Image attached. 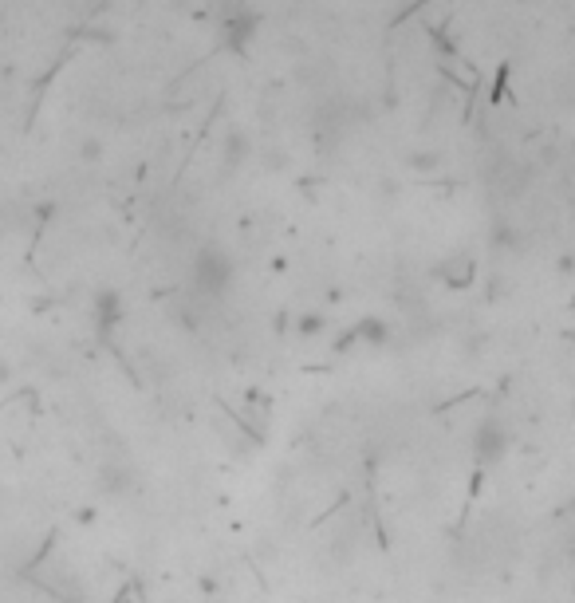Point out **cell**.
Instances as JSON below:
<instances>
[{
	"label": "cell",
	"instance_id": "cell-2",
	"mask_svg": "<svg viewBox=\"0 0 575 603\" xmlns=\"http://www.w3.org/2000/svg\"><path fill=\"white\" fill-rule=\"evenodd\" d=\"M473 454H477V462H481V466H497V462L509 454V430H505L497 418H489V422L477 430Z\"/></svg>",
	"mask_w": 575,
	"mask_h": 603
},
{
	"label": "cell",
	"instance_id": "cell-1",
	"mask_svg": "<svg viewBox=\"0 0 575 603\" xmlns=\"http://www.w3.org/2000/svg\"><path fill=\"white\" fill-rule=\"evenodd\" d=\"M190 276L193 288L205 300H221L233 288V280H237V265H233V257L221 245H197L190 261Z\"/></svg>",
	"mask_w": 575,
	"mask_h": 603
},
{
	"label": "cell",
	"instance_id": "cell-3",
	"mask_svg": "<svg viewBox=\"0 0 575 603\" xmlns=\"http://www.w3.org/2000/svg\"><path fill=\"white\" fill-rule=\"evenodd\" d=\"M249 154H253L249 134H245V131H229L225 146H221V166H225V170H237L241 162H249Z\"/></svg>",
	"mask_w": 575,
	"mask_h": 603
},
{
	"label": "cell",
	"instance_id": "cell-4",
	"mask_svg": "<svg viewBox=\"0 0 575 603\" xmlns=\"http://www.w3.org/2000/svg\"><path fill=\"white\" fill-rule=\"evenodd\" d=\"M473 272H477V261H473L469 253H453V257H446V261H442V280L457 284V288H465Z\"/></svg>",
	"mask_w": 575,
	"mask_h": 603
},
{
	"label": "cell",
	"instance_id": "cell-5",
	"mask_svg": "<svg viewBox=\"0 0 575 603\" xmlns=\"http://www.w3.org/2000/svg\"><path fill=\"white\" fill-rule=\"evenodd\" d=\"M568 552H572V560H575V536H572V544H568Z\"/></svg>",
	"mask_w": 575,
	"mask_h": 603
},
{
	"label": "cell",
	"instance_id": "cell-6",
	"mask_svg": "<svg viewBox=\"0 0 575 603\" xmlns=\"http://www.w3.org/2000/svg\"><path fill=\"white\" fill-rule=\"evenodd\" d=\"M229 4H233V8H241V4H245V0H229Z\"/></svg>",
	"mask_w": 575,
	"mask_h": 603
}]
</instances>
